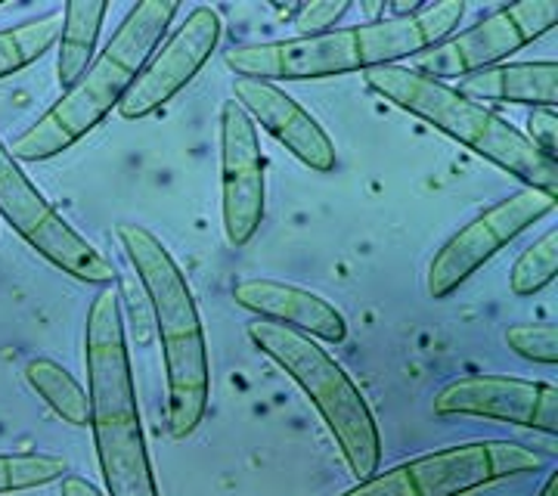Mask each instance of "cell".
<instances>
[{
    "label": "cell",
    "instance_id": "6da1fadb",
    "mask_svg": "<svg viewBox=\"0 0 558 496\" xmlns=\"http://www.w3.org/2000/svg\"><path fill=\"white\" fill-rule=\"evenodd\" d=\"M465 16L462 0H444L418 7L407 16H381L363 25L332 28L314 38L264 40L242 44L223 53V65L255 81H319L341 75H363L381 65H400L416 60L438 47L440 40L457 35L459 22Z\"/></svg>",
    "mask_w": 558,
    "mask_h": 496
},
{
    "label": "cell",
    "instance_id": "7a4b0ae2",
    "mask_svg": "<svg viewBox=\"0 0 558 496\" xmlns=\"http://www.w3.org/2000/svg\"><path fill=\"white\" fill-rule=\"evenodd\" d=\"M84 370L90 400V432L106 496H161L140 416L134 366L124 338L121 298L100 289L84 323Z\"/></svg>",
    "mask_w": 558,
    "mask_h": 496
},
{
    "label": "cell",
    "instance_id": "3957f363",
    "mask_svg": "<svg viewBox=\"0 0 558 496\" xmlns=\"http://www.w3.org/2000/svg\"><path fill=\"white\" fill-rule=\"evenodd\" d=\"M119 245L149 298L168 385V432L186 440L202 425L211 400V360L196 295L168 245L153 230L119 223Z\"/></svg>",
    "mask_w": 558,
    "mask_h": 496
},
{
    "label": "cell",
    "instance_id": "277c9868",
    "mask_svg": "<svg viewBox=\"0 0 558 496\" xmlns=\"http://www.w3.org/2000/svg\"><path fill=\"white\" fill-rule=\"evenodd\" d=\"M178 13L180 3L171 0L134 3L87 72L69 90H62V97L35 124L7 143V153L16 161H47L97 131L112 109H119L128 87L159 50Z\"/></svg>",
    "mask_w": 558,
    "mask_h": 496
},
{
    "label": "cell",
    "instance_id": "5b68a950",
    "mask_svg": "<svg viewBox=\"0 0 558 496\" xmlns=\"http://www.w3.org/2000/svg\"><path fill=\"white\" fill-rule=\"evenodd\" d=\"M369 90L398 106L403 112L416 116L435 131L457 140L459 146L472 149L475 156L502 168L506 174L521 180L527 190H539L546 196H558V165L546 159L531 146L515 124L497 116L494 109L481 106L475 99L462 97L457 87L444 81L428 78L410 65H381L363 72Z\"/></svg>",
    "mask_w": 558,
    "mask_h": 496
},
{
    "label": "cell",
    "instance_id": "8992f818",
    "mask_svg": "<svg viewBox=\"0 0 558 496\" xmlns=\"http://www.w3.org/2000/svg\"><path fill=\"white\" fill-rule=\"evenodd\" d=\"M245 336L314 403L329 435L336 437V447L348 462L351 475L357 481L376 475L381 462L379 425L363 391L354 385V378L341 370L339 360L326 348H319L314 338L277 326V323H267V319L248 323Z\"/></svg>",
    "mask_w": 558,
    "mask_h": 496
},
{
    "label": "cell",
    "instance_id": "52a82bcc",
    "mask_svg": "<svg viewBox=\"0 0 558 496\" xmlns=\"http://www.w3.org/2000/svg\"><path fill=\"white\" fill-rule=\"evenodd\" d=\"M549 459L515 440H469L357 481L341 496H469L502 481L534 475Z\"/></svg>",
    "mask_w": 558,
    "mask_h": 496
},
{
    "label": "cell",
    "instance_id": "ba28073f",
    "mask_svg": "<svg viewBox=\"0 0 558 496\" xmlns=\"http://www.w3.org/2000/svg\"><path fill=\"white\" fill-rule=\"evenodd\" d=\"M0 218L20 233L40 258L78 282L112 289L119 282L116 264L97 252L78 230L47 202L38 186L22 171V165L0 140Z\"/></svg>",
    "mask_w": 558,
    "mask_h": 496
},
{
    "label": "cell",
    "instance_id": "9c48e42d",
    "mask_svg": "<svg viewBox=\"0 0 558 496\" xmlns=\"http://www.w3.org/2000/svg\"><path fill=\"white\" fill-rule=\"evenodd\" d=\"M558 22V0H521L487 13L478 25L457 32L428 53L416 57L410 69L435 81L465 78L481 69L509 62L527 44L549 35Z\"/></svg>",
    "mask_w": 558,
    "mask_h": 496
},
{
    "label": "cell",
    "instance_id": "30bf717a",
    "mask_svg": "<svg viewBox=\"0 0 558 496\" xmlns=\"http://www.w3.org/2000/svg\"><path fill=\"white\" fill-rule=\"evenodd\" d=\"M556 205L558 196H546L539 190L524 186L509 198L490 205L487 211H481L478 218H472L465 227H459L435 252V258L428 261V277H425L428 295L435 301L453 295L487 261L497 258L512 239H519L537 220L549 218Z\"/></svg>",
    "mask_w": 558,
    "mask_h": 496
},
{
    "label": "cell",
    "instance_id": "8fae6325",
    "mask_svg": "<svg viewBox=\"0 0 558 496\" xmlns=\"http://www.w3.org/2000/svg\"><path fill=\"white\" fill-rule=\"evenodd\" d=\"M220 16L211 7H193L174 35L161 40L159 50L143 65L137 81L121 99L119 116L124 121H140L165 109L180 90L196 78L202 65L211 60L220 44Z\"/></svg>",
    "mask_w": 558,
    "mask_h": 496
},
{
    "label": "cell",
    "instance_id": "7c38bea8",
    "mask_svg": "<svg viewBox=\"0 0 558 496\" xmlns=\"http://www.w3.org/2000/svg\"><path fill=\"white\" fill-rule=\"evenodd\" d=\"M267 180L255 121L233 99L220 106V215L233 249L248 245L264 223Z\"/></svg>",
    "mask_w": 558,
    "mask_h": 496
},
{
    "label": "cell",
    "instance_id": "4fadbf2b",
    "mask_svg": "<svg viewBox=\"0 0 558 496\" xmlns=\"http://www.w3.org/2000/svg\"><path fill=\"white\" fill-rule=\"evenodd\" d=\"M435 416L487 419L558 435V388L549 382L515 376H462L447 382L432 400Z\"/></svg>",
    "mask_w": 558,
    "mask_h": 496
},
{
    "label": "cell",
    "instance_id": "5bb4252c",
    "mask_svg": "<svg viewBox=\"0 0 558 496\" xmlns=\"http://www.w3.org/2000/svg\"><path fill=\"white\" fill-rule=\"evenodd\" d=\"M233 102L240 106L255 128H264L270 137L282 143L301 165H307L317 174H329L339 165L336 143L299 99L289 97L279 84L255 78H236Z\"/></svg>",
    "mask_w": 558,
    "mask_h": 496
},
{
    "label": "cell",
    "instance_id": "9a60e30c",
    "mask_svg": "<svg viewBox=\"0 0 558 496\" xmlns=\"http://www.w3.org/2000/svg\"><path fill=\"white\" fill-rule=\"evenodd\" d=\"M233 301L242 311L255 314V319L295 329L307 338H323L329 344H341L348 338V319L339 307L317 292L292 282L260 277L240 279L233 286Z\"/></svg>",
    "mask_w": 558,
    "mask_h": 496
},
{
    "label": "cell",
    "instance_id": "2e32d148",
    "mask_svg": "<svg viewBox=\"0 0 558 496\" xmlns=\"http://www.w3.org/2000/svg\"><path fill=\"white\" fill-rule=\"evenodd\" d=\"M457 90L481 106L512 102V106H531V109H556L558 62H499L490 69H481L475 75L459 78Z\"/></svg>",
    "mask_w": 558,
    "mask_h": 496
},
{
    "label": "cell",
    "instance_id": "e0dca14e",
    "mask_svg": "<svg viewBox=\"0 0 558 496\" xmlns=\"http://www.w3.org/2000/svg\"><path fill=\"white\" fill-rule=\"evenodd\" d=\"M109 13L106 0H75L62 7V28L57 38V78L62 90H69L94 62V50L100 40L102 20Z\"/></svg>",
    "mask_w": 558,
    "mask_h": 496
},
{
    "label": "cell",
    "instance_id": "ac0fdd59",
    "mask_svg": "<svg viewBox=\"0 0 558 496\" xmlns=\"http://www.w3.org/2000/svg\"><path fill=\"white\" fill-rule=\"evenodd\" d=\"M25 385L69 425L87 428L90 425V400L87 388L72 376L62 363L50 358H32L22 366Z\"/></svg>",
    "mask_w": 558,
    "mask_h": 496
},
{
    "label": "cell",
    "instance_id": "d6986e66",
    "mask_svg": "<svg viewBox=\"0 0 558 496\" xmlns=\"http://www.w3.org/2000/svg\"><path fill=\"white\" fill-rule=\"evenodd\" d=\"M62 28V10H50L38 20L20 22L13 28L0 32V81L16 75L22 69L35 65L40 57H47Z\"/></svg>",
    "mask_w": 558,
    "mask_h": 496
},
{
    "label": "cell",
    "instance_id": "ffe728a7",
    "mask_svg": "<svg viewBox=\"0 0 558 496\" xmlns=\"http://www.w3.org/2000/svg\"><path fill=\"white\" fill-rule=\"evenodd\" d=\"M65 475L69 462L53 453H0V494L38 491Z\"/></svg>",
    "mask_w": 558,
    "mask_h": 496
},
{
    "label": "cell",
    "instance_id": "44dd1931",
    "mask_svg": "<svg viewBox=\"0 0 558 496\" xmlns=\"http://www.w3.org/2000/svg\"><path fill=\"white\" fill-rule=\"evenodd\" d=\"M558 270V233L549 230L527 245L519 255V261L512 264V274H509V289L512 295L531 298L543 292L546 286H553Z\"/></svg>",
    "mask_w": 558,
    "mask_h": 496
},
{
    "label": "cell",
    "instance_id": "7402d4cb",
    "mask_svg": "<svg viewBox=\"0 0 558 496\" xmlns=\"http://www.w3.org/2000/svg\"><path fill=\"white\" fill-rule=\"evenodd\" d=\"M502 341L519 354V358L531 360V363H543V366H556L558 363V329L553 323L546 326H509Z\"/></svg>",
    "mask_w": 558,
    "mask_h": 496
},
{
    "label": "cell",
    "instance_id": "603a6c76",
    "mask_svg": "<svg viewBox=\"0 0 558 496\" xmlns=\"http://www.w3.org/2000/svg\"><path fill=\"white\" fill-rule=\"evenodd\" d=\"M351 10V0H317V3H304L295 13V28L299 38H314V35H326L332 32L344 13Z\"/></svg>",
    "mask_w": 558,
    "mask_h": 496
},
{
    "label": "cell",
    "instance_id": "cb8c5ba5",
    "mask_svg": "<svg viewBox=\"0 0 558 496\" xmlns=\"http://www.w3.org/2000/svg\"><path fill=\"white\" fill-rule=\"evenodd\" d=\"M524 137L531 140V146L543 153L546 159L556 161L558 149V116L556 109H531L527 116V134Z\"/></svg>",
    "mask_w": 558,
    "mask_h": 496
},
{
    "label": "cell",
    "instance_id": "d4e9b609",
    "mask_svg": "<svg viewBox=\"0 0 558 496\" xmlns=\"http://www.w3.org/2000/svg\"><path fill=\"white\" fill-rule=\"evenodd\" d=\"M57 484H60V496H106L97 484H90L81 475H65Z\"/></svg>",
    "mask_w": 558,
    "mask_h": 496
},
{
    "label": "cell",
    "instance_id": "484cf974",
    "mask_svg": "<svg viewBox=\"0 0 558 496\" xmlns=\"http://www.w3.org/2000/svg\"><path fill=\"white\" fill-rule=\"evenodd\" d=\"M539 496H558V472H553V475L546 477V484H543Z\"/></svg>",
    "mask_w": 558,
    "mask_h": 496
},
{
    "label": "cell",
    "instance_id": "4316f807",
    "mask_svg": "<svg viewBox=\"0 0 558 496\" xmlns=\"http://www.w3.org/2000/svg\"><path fill=\"white\" fill-rule=\"evenodd\" d=\"M0 7H3V3H0Z\"/></svg>",
    "mask_w": 558,
    "mask_h": 496
}]
</instances>
